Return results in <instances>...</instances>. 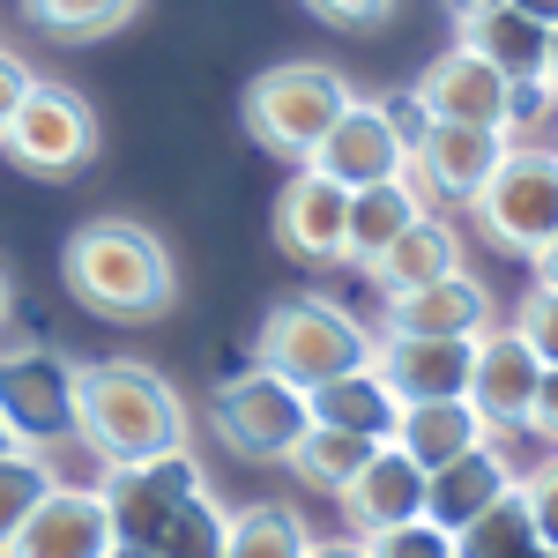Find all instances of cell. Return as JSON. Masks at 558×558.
I'll return each instance as SVG.
<instances>
[{"instance_id":"22","label":"cell","mask_w":558,"mask_h":558,"mask_svg":"<svg viewBox=\"0 0 558 558\" xmlns=\"http://www.w3.org/2000/svg\"><path fill=\"white\" fill-rule=\"evenodd\" d=\"M417 216H432L425 202H417V186H410V172L387 179V186H365V194H350V231H343V268H365V260H380Z\"/></svg>"},{"instance_id":"41","label":"cell","mask_w":558,"mask_h":558,"mask_svg":"<svg viewBox=\"0 0 558 558\" xmlns=\"http://www.w3.org/2000/svg\"><path fill=\"white\" fill-rule=\"evenodd\" d=\"M544 89L558 97V31H551V52H544Z\"/></svg>"},{"instance_id":"29","label":"cell","mask_w":558,"mask_h":558,"mask_svg":"<svg viewBox=\"0 0 558 558\" xmlns=\"http://www.w3.org/2000/svg\"><path fill=\"white\" fill-rule=\"evenodd\" d=\"M31 23L52 31V38H112L142 0H23Z\"/></svg>"},{"instance_id":"3","label":"cell","mask_w":558,"mask_h":558,"mask_svg":"<svg viewBox=\"0 0 558 558\" xmlns=\"http://www.w3.org/2000/svg\"><path fill=\"white\" fill-rule=\"evenodd\" d=\"M254 365L276 373V380H291L299 395H313V387L343 380V373H365L373 365V336L336 299H283L260 320Z\"/></svg>"},{"instance_id":"44","label":"cell","mask_w":558,"mask_h":558,"mask_svg":"<svg viewBox=\"0 0 558 558\" xmlns=\"http://www.w3.org/2000/svg\"><path fill=\"white\" fill-rule=\"evenodd\" d=\"M529 558H558V551H544V544H536V551H529Z\"/></svg>"},{"instance_id":"2","label":"cell","mask_w":558,"mask_h":558,"mask_svg":"<svg viewBox=\"0 0 558 558\" xmlns=\"http://www.w3.org/2000/svg\"><path fill=\"white\" fill-rule=\"evenodd\" d=\"M68 291L97 313V320H165L179 299V268L157 231H142L134 216H97L68 239L60 254Z\"/></svg>"},{"instance_id":"17","label":"cell","mask_w":558,"mask_h":558,"mask_svg":"<svg viewBox=\"0 0 558 558\" xmlns=\"http://www.w3.org/2000/svg\"><path fill=\"white\" fill-rule=\"evenodd\" d=\"M336 499H343L350 529H357V544H365V536H387V529L425 521V470H417V462H402L395 447H380V454L350 476Z\"/></svg>"},{"instance_id":"12","label":"cell","mask_w":558,"mask_h":558,"mask_svg":"<svg viewBox=\"0 0 558 558\" xmlns=\"http://www.w3.org/2000/svg\"><path fill=\"white\" fill-rule=\"evenodd\" d=\"M410 97H417V112H425V120L507 134V75H492V68L476 60L470 45L439 52L425 75H417V89H410Z\"/></svg>"},{"instance_id":"8","label":"cell","mask_w":558,"mask_h":558,"mask_svg":"<svg viewBox=\"0 0 558 558\" xmlns=\"http://www.w3.org/2000/svg\"><path fill=\"white\" fill-rule=\"evenodd\" d=\"M120 529H112V507L97 484H52L31 521L0 544V558H112Z\"/></svg>"},{"instance_id":"39","label":"cell","mask_w":558,"mask_h":558,"mask_svg":"<svg viewBox=\"0 0 558 558\" xmlns=\"http://www.w3.org/2000/svg\"><path fill=\"white\" fill-rule=\"evenodd\" d=\"M536 291H558V239L536 254Z\"/></svg>"},{"instance_id":"6","label":"cell","mask_w":558,"mask_h":558,"mask_svg":"<svg viewBox=\"0 0 558 558\" xmlns=\"http://www.w3.org/2000/svg\"><path fill=\"white\" fill-rule=\"evenodd\" d=\"M209 417L223 432V447L231 454H246V462H291V447L305 439V395L291 380H276V373H231V380L209 395Z\"/></svg>"},{"instance_id":"43","label":"cell","mask_w":558,"mask_h":558,"mask_svg":"<svg viewBox=\"0 0 558 558\" xmlns=\"http://www.w3.org/2000/svg\"><path fill=\"white\" fill-rule=\"evenodd\" d=\"M8 447H15V439H8V425H0V454H8Z\"/></svg>"},{"instance_id":"9","label":"cell","mask_w":558,"mask_h":558,"mask_svg":"<svg viewBox=\"0 0 558 558\" xmlns=\"http://www.w3.org/2000/svg\"><path fill=\"white\" fill-rule=\"evenodd\" d=\"M305 172L336 179L343 194H365V186H387V179H402V172H410V142L387 128V112H380V105L350 97V105H343V120L320 134V149L305 157Z\"/></svg>"},{"instance_id":"11","label":"cell","mask_w":558,"mask_h":558,"mask_svg":"<svg viewBox=\"0 0 558 558\" xmlns=\"http://www.w3.org/2000/svg\"><path fill=\"white\" fill-rule=\"evenodd\" d=\"M470 365L476 343H432V336H380L373 343V373L402 410L417 402H470Z\"/></svg>"},{"instance_id":"1","label":"cell","mask_w":558,"mask_h":558,"mask_svg":"<svg viewBox=\"0 0 558 558\" xmlns=\"http://www.w3.org/2000/svg\"><path fill=\"white\" fill-rule=\"evenodd\" d=\"M75 439L105 470H149L186 454V402L157 365L105 357L75 365Z\"/></svg>"},{"instance_id":"20","label":"cell","mask_w":558,"mask_h":558,"mask_svg":"<svg viewBox=\"0 0 558 558\" xmlns=\"http://www.w3.org/2000/svg\"><path fill=\"white\" fill-rule=\"evenodd\" d=\"M305 417L328 432H350V439H373V447H387L395 439V417H402V402L387 395V380L365 365V373H343V380L313 387L305 395Z\"/></svg>"},{"instance_id":"42","label":"cell","mask_w":558,"mask_h":558,"mask_svg":"<svg viewBox=\"0 0 558 558\" xmlns=\"http://www.w3.org/2000/svg\"><path fill=\"white\" fill-rule=\"evenodd\" d=\"M0 320H8V276H0Z\"/></svg>"},{"instance_id":"30","label":"cell","mask_w":558,"mask_h":558,"mask_svg":"<svg viewBox=\"0 0 558 558\" xmlns=\"http://www.w3.org/2000/svg\"><path fill=\"white\" fill-rule=\"evenodd\" d=\"M514 336L536 350V365H558V291H529L514 305Z\"/></svg>"},{"instance_id":"27","label":"cell","mask_w":558,"mask_h":558,"mask_svg":"<svg viewBox=\"0 0 558 558\" xmlns=\"http://www.w3.org/2000/svg\"><path fill=\"white\" fill-rule=\"evenodd\" d=\"M142 551H149V558H223V514L209 507V492L194 484L172 514L157 521V536H149Z\"/></svg>"},{"instance_id":"38","label":"cell","mask_w":558,"mask_h":558,"mask_svg":"<svg viewBox=\"0 0 558 558\" xmlns=\"http://www.w3.org/2000/svg\"><path fill=\"white\" fill-rule=\"evenodd\" d=\"M499 8H514V15H529L536 31H558V0H499Z\"/></svg>"},{"instance_id":"40","label":"cell","mask_w":558,"mask_h":558,"mask_svg":"<svg viewBox=\"0 0 558 558\" xmlns=\"http://www.w3.org/2000/svg\"><path fill=\"white\" fill-rule=\"evenodd\" d=\"M454 8V23H470V15H484V8H499V0H447Z\"/></svg>"},{"instance_id":"34","label":"cell","mask_w":558,"mask_h":558,"mask_svg":"<svg viewBox=\"0 0 558 558\" xmlns=\"http://www.w3.org/2000/svg\"><path fill=\"white\" fill-rule=\"evenodd\" d=\"M31 83H38V75H31V68L0 45V142H8V128H15V105L31 97Z\"/></svg>"},{"instance_id":"5","label":"cell","mask_w":558,"mask_h":558,"mask_svg":"<svg viewBox=\"0 0 558 558\" xmlns=\"http://www.w3.org/2000/svg\"><path fill=\"white\" fill-rule=\"evenodd\" d=\"M470 216L499 254L536 260L558 239V149H507L499 172L484 179V194L470 202Z\"/></svg>"},{"instance_id":"4","label":"cell","mask_w":558,"mask_h":558,"mask_svg":"<svg viewBox=\"0 0 558 558\" xmlns=\"http://www.w3.org/2000/svg\"><path fill=\"white\" fill-rule=\"evenodd\" d=\"M343 105H350V83L336 75V68L291 60V68H268V75L246 89V128H254L260 149L305 165V157L320 149V134L343 120Z\"/></svg>"},{"instance_id":"25","label":"cell","mask_w":558,"mask_h":558,"mask_svg":"<svg viewBox=\"0 0 558 558\" xmlns=\"http://www.w3.org/2000/svg\"><path fill=\"white\" fill-rule=\"evenodd\" d=\"M529 551H536V521H529L521 484L507 492V499H492V507L454 536V558H529Z\"/></svg>"},{"instance_id":"35","label":"cell","mask_w":558,"mask_h":558,"mask_svg":"<svg viewBox=\"0 0 558 558\" xmlns=\"http://www.w3.org/2000/svg\"><path fill=\"white\" fill-rule=\"evenodd\" d=\"M536 439H558V365H544V380H536V410H529V425Z\"/></svg>"},{"instance_id":"13","label":"cell","mask_w":558,"mask_h":558,"mask_svg":"<svg viewBox=\"0 0 558 558\" xmlns=\"http://www.w3.org/2000/svg\"><path fill=\"white\" fill-rule=\"evenodd\" d=\"M492 328V291L476 283L470 268L439 276L410 299H387L380 305V336H432V343H476Z\"/></svg>"},{"instance_id":"10","label":"cell","mask_w":558,"mask_h":558,"mask_svg":"<svg viewBox=\"0 0 558 558\" xmlns=\"http://www.w3.org/2000/svg\"><path fill=\"white\" fill-rule=\"evenodd\" d=\"M499 157H507V134L432 120V128L410 142V186H417L425 209L432 202H462V209H470L476 194H484V179L499 172Z\"/></svg>"},{"instance_id":"36","label":"cell","mask_w":558,"mask_h":558,"mask_svg":"<svg viewBox=\"0 0 558 558\" xmlns=\"http://www.w3.org/2000/svg\"><path fill=\"white\" fill-rule=\"evenodd\" d=\"M544 105H551V89H544V83H507V128L544 120Z\"/></svg>"},{"instance_id":"21","label":"cell","mask_w":558,"mask_h":558,"mask_svg":"<svg viewBox=\"0 0 558 558\" xmlns=\"http://www.w3.org/2000/svg\"><path fill=\"white\" fill-rule=\"evenodd\" d=\"M484 439H492V432L476 425L470 402H417V410L395 417V439H387V447L432 476V470H447V462H462L470 447H484Z\"/></svg>"},{"instance_id":"26","label":"cell","mask_w":558,"mask_h":558,"mask_svg":"<svg viewBox=\"0 0 558 558\" xmlns=\"http://www.w3.org/2000/svg\"><path fill=\"white\" fill-rule=\"evenodd\" d=\"M380 447L373 439H350V432H328V425H305V439L291 447V470H299V484H320V492H343L350 476L365 470Z\"/></svg>"},{"instance_id":"18","label":"cell","mask_w":558,"mask_h":558,"mask_svg":"<svg viewBox=\"0 0 558 558\" xmlns=\"http://www.w3.org/2000/svg\"><path fill=\"white\" fill-rule=\"evenodd\" d=\"M514 484H521V470L484 439V447H470L462 462H447V470L425 476V521H432V529H447V536H462V529H470L492 499H507Z\"/></svg>"},{"instance_id":"23","label":"cell","mask_w":558,"mask_h":558,"mask_svg":"<svg viewBox=\"0 0 558 558\" xmlns=\"http://www.w3.org/2000/svg\"><path fill=\"white\" fill-rule=\"evenodd\" d=\"M462 45H470L492 75H507V83H544L551 31H536V23H529V15H514V8H484V15H470V23H462Z\"/></svg>"},{"instance_id":"33","label":"cell","mask_w":558,"mask_h":558,"mask_svg":"<svg viewBox=\"0 0 558 558\" xmlns=\"http://www.w3.org/2000/svg\"><path fill=\"white\" fill-rule=\"evenodd\" d=\"M305 8H313L320 23H336V31H373L395 0H305Z\"/></svg>"},{"instance_id":"31","label":"cell","mask_w":558,"mask_h":558,"mask_svg":"<svg viewBox=\"0 0 558 558\" xmlns=\"http://www.w3.org/2000/svg\"><path fill=\"white\" fill-rule=\"evenodd\" d=\"M365 558H454V536H447V529H432V521H410V529L365 536Z\"/></svg>"},{"instance_id":"14","label":"cell","mask_w":558,"mask_h":558,"mask_svg":"<svg viewBox=\"0 0 558 558\" xmlns=\"http://www.w3.org/2000/svg\"><path fill=\"white\" fill-rule=\"evenodd\" d=\"M536 380H544V365H536V350L521 343L514 328H484L476 336V365H470V410L476 425H529V410H536Z\"/></svg>"},{"instance_id":"37","label":"cell","mask_w":558,"mask_h":558,"mask_svg":"<svg viewBox=\"0 0 558 558\" xmlns=\"http://www.w3.org/2000/svg\"><path fill=\"white\" fill-rule=\"evenodd\" d=\"M305 558H365V544H357V536H313Z\"/></svg>"},{"instance_id":"7","label":"cell","mask_w":558,"mask_h":558,"mask_svg":"<svg viewBox=\"0 0 558 558\" xmlns=\"http://www.w3.org/2000/svg\"><path fill=\"white\" fill-rule=\"evenodd\" d=\"M31 179H68L97 157V112L68 83H31V97L15 105V128L0 142Z\"/></svg>"},{"instance_id":"15","label":"cell","mask_w":558,"mask_h":558,"mask_svg":"<svg viewBox=\"0 0 558 558\" xmlns=\"http://www.w3.org/2000/svg\"><path fill=\"white\" fill-rule=\"evenodd\" d=\"M343 231H350V194L320 172H299L283 194H276V239L291 260H313V268H336L343 260Z\"/></svg>"},{"instance_id":"32","label":"cell","mask_w":558,"mask_h":558,"mask_svg":"<svg viewBox=\"0 0 558 558\" xmlns=\"http://www.w3.org/2000/svg\"><path fill=\"white\" fill-rule=\"evenodd\" d=\"M521 499H529V521H536V544L558 551V454L521 476Z\"/></svg>"},{"instance_id":"19","label":"cell","mask_w":558,"mask_h":558,"mask_svg":"<svg viewBox=\"0 0 558 558\" xmlns=\"http://www.w3.org/2000/svg\"><path fill=\"white\" fill-rule=\"evenodd\" d=\"M462 268V239H454V223H439V216H417L380 260H365L357 276L380 291V299H410V291H425L439 276H454Z\"/></svg>"},{"instance_id":"24","label":"cell","mask_w":558,"mask_h":558,"mask_svg":"<svg viewBox=\"0 0 558 558\" xmlns=\"http://www.w3.org/2000/svg\"><path fill=\"white\" fill-rule=\"evenodd\" d=\"M305 544H313V529L283 499H254V507L223 514V558H305Z\"/></svg>"},{"instance_id":"28","label":"cell","mask_w":558,"mask_h":558,"mask_svg":"<svg viewBox=\"0 0 558 558\" xmlns=\"http://www.w3.org/2000/svg\"><path fill=\"white\" fill-rule=\"evenodd\" d=\"M52 484H60V476H52V462H45L38 447H8V454H0V544L31 521V507H38Z\"/></svg>"},{"instance_id":"16","label":"cell","mask_w":558,"mask_h":558,"mask_svg":"<svg viewBox=\"0 0 558 558\" xmlns=\"http://www.w3.org/2000/svg\"><path fill=\"white\" fill-rule=\"evenodd\" d=\"M0 425L15 447H31V432H75V365L60 357H15V373H0Z\"/></svg>"}]
</instances>
